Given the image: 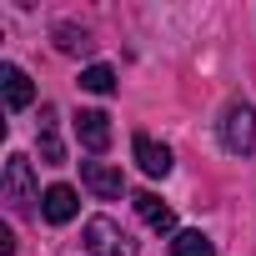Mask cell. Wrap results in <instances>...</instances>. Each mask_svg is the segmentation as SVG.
I'll list each match as a JSON object with an SVG mask.
<instances>
[{
    "label": "cell",
    "mask_w": 256,
    "mask_h": 256,
    "mask_svg": "<svg viewBox=\"0 0 256 256\" xmlns=\"http://www.w3.org/2000/svg\"><path fill=\"white\" fill-rule=\"evenodd\" d=\"M80 90L110 96V90H116V70H110V66H86V70H80Z\"/></svg>",
    "instance_id": "cell-13"
},
{
    "label": "cell",
    "mask_w": 256,
    "mask_h": 256,
    "mask_svg": "<svg viewBox=\"0 0 256 256\" xmlns=\"http://www.w3.org/2000/svg\"><path fill=\"white\" fill-rule=\"evenodd\" d=\"M76 141H80L90 156H100V151L110 146V116H106V110H80V116H76Z\"/></svg>",
    "instance_id": "cell-4"
},
{
    "label": "cell",
    "mask_w": 256,
    "mask_h": 256,
    "mask_svg": "<svg viewBox=\"0 0 256 256\" xmlns=\"http://www.w3.org/2000/svg\"><path fill=\"white\" fill-rule=\"evenodd\" d=\"M0 86H6V106L10 110H26L36 100V86H30V76L20 66H0Z\"/></svg>",
    "instance_id": "cell-10"
},
{
    "label": "cell",
    "mask_w": 256,
    "mask_h": 256,
    "mask_svg": "<svg viewBox=\"0 0 256 256\" xmlns=\"http://www.w3.org/2000/svg\"><path fill=\"white\" fill-rule=\"evenodd\" d=\"M36 141H40V161L46 166H66V146H60V131H56V106H40Z\"/></svg>",
    "instance_id": "cell-9"
},
{
    "label": "cell",
    "mask_w": 256,
    "mask_h": 256,
    "mask_svg": "<svg viewBox=\"0 0 256 256\" xmlns=\"http://www.w3.org/2000/svg\"><path fill=\"white\" fill-rule=\"evenodd\" d=\"M76 211H80V201H76V191H70L66 181L46 186V196H40V216H46L50 226H66V221H76Z\"/></svg>",
    "instance_id": "cell-6"
},
{
    "label": "cell",
    "mask_w": 256,
    "mask_h": 256,
    "mask_svg": "<svg viewBox=\"0 0 256 256\" xmlns=\"http://www.w3.org/2000/svg\"><path fill=\"white\" fill-rule=\"evenodd\" d=\"M56 46H60L66 56H90V46H96V40H90V36H86L80 26L60 20V26H56Z\"/></svg>",
    "instance_id": "cell-11"
},
{
    "label": "cell",
    "mask_w": 256,
    "mask_h": 256,
    "mask_svg": "<svg viewBox=\"0 0 256 256\" xmlns=\"http://www.w3.org/2000/svg\"><path fill=\"white\" fill-rule=\"evenodd\" d=\"M131 151H136V166H141L146 176H166V171H171V161H176V156H171V146L151 141L146 131H141V136L131 141Z\"/></svg>",
    "instance_id": "cell-8"
},
{
    "label": "cell",
    "mask_w": 256,
    "mask_h": 256,
    "mask_svg": "<svg viewBox=\"0 0 256 256\" xmlns=\"http://www.w3.org/2000/svg\"><path fill=\"white\" fill-rule=\"evenodd\" d=\"M171 256H216V246L201 231H176L171 236Z\"/></svg>",
    "instance_id": "cell-12"
},
{
    "label": "cell",
    "mask_w": 256,
    "mask_h": 256,
    "mask_svg": "<svg viewBox=\"0 0 256 256\" xmlns=\"http://www.w3.org/2000/svg\"><path fill=\"white\" fill-rule=\"evenodd\" d=\"M221 146L231 156H251L256 151V110L246 100H231L221 110Z\"/></svg>",
    "instance_id": "cell-2"
},
{
    "label": "cell",
    "mask_w": 256,
    "mask_h": 256,
    "mask_svg": "<svg viewBox=\"0 0 256 256\" xmlns=\"http://www.w3.org/2000/svg\"><path fill=\"white\" fill-rule=\"evenodd\" d=\"M131 201H136V216H141L151 231H161V236H176V211H171V206H166L156 191H136Z\"/></svg>",
    "instance_id": "cell-7"
},
{
    "label": "cell",
    "mask_w": 256,
    "mask_h": 256,
    "mask_svg": "<svg viewBox=\"0 0 256 256\" xmlns=\"http://www.w3.org/2000/svg\"><path fill=\"white\" fill-rule=\"evenodd\" d=\"M0 196H6V206H10L16 216H26V211L40 201V191H36V171H30V161H26L20 151L6 156V186H0Z\"/></svg>",
    "instance_id": "cell-1"
},
{
    "label": "cell",
    "mask_w": 256,
    "mask_h": 256,
    "mask_svg": "<svg viewBox=\"0 0 256 256\" xmlns=\"http://www.w3.org/2000/svg\"><path fill=\"white\" fill-rule=\"evenodd\" d=\"M86 251L90 256H136V241L126 236L110 216H90L86 221Z\"/></svg>",
    "instance_id": "cell-3"
},
{
    "label": "cell",
    "mask_w": 256,
    "mask_h": 256,
    "mask_svg": "<svg viewBox=\"0 0 256 256\" xmlns=\"http://www.w3.org/2000/svg\"><path fill=\"white\" fill-rule=\"evenodd\" d=\"M80 181H86L100 201H116V196L126 191V176H120L116 166H106V161H80Z\"/></svg>",
    "instance_id": "cell-5"
}]
</instances>
